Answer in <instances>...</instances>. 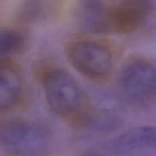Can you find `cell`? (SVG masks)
I'll use <instances>...</instances> for the list:
<instances>
[{"label":"cell","mask_w":156,"mask_h":156,"mask_svg":"<svg viewBox=\"0 0 156 156\" xmlns=\"http://www.w3.org/2000/svg\"><path fill=\"white\" fill-rule=\"evenodd\" d=\"M82 156H109V155H105V154L98 153V152H91V153L85 154V155Z\"/></svg>","instance_id":"10"},{"label":"cell","mask_w":156,"mask_h":156,"mask_svg":"<svg viewBox=\"0 0 156 156\" xmlns=\"http://www.w3.org/2000/svg\"><path fill=\"white\" fill-rule=\"evenodd\" d=\"M28 37L21 30L14 28L0 30V59L23 53L28 47Z\"/></svg>","instance_id":"8"},{"label":"cell","mask_w":156,"mask_h":156,"mask_svg":"<svg viewBox=\"0 0 156 156\" xmlns=\"http://www.w3.org/2000/svg\"><path fill=\"white\" fill-rule=\"evenodd\" d=\"M66 55L72 66L93 81L108 79L114 67V56L105 42L92 38H76L67 44Z\"/></svg>","instance_id":"3"},{"label":"cell","mask_w":156,"mask_h":156,"mask_svg":"<svg viewBox=\"0 0 156 156\" xmlns=\"http://www.w3.org/2000/svg\"><path fill=\"white\" fill-rule=\"evenodd\" d=\"M24 90L21 68L10 59H0V111L13 108Z\"/></svg>","instance_id":"7"},{"label":"cell","mask_w":156,"mask_h":156,"mask_svg":"<svg viewBox=\"0 0 156 156\" xmlns=\"http://www.w3.org/2000/svg\"><path fill=\"white\" fill-rule=\"evenodd\" d=\"M156 12L149 0L85 1L76 9V19L82 30L101 34H129L145 27Z\"/></svg>","instance_id":"1"},{"label":"cell","mask_w":156,"mask_h":156,"mask_svg":"<svg viewBox=\"0 0 156 156\" xmlns=\"http://www.w3.org/2000/svg\"><path fill=\"white\" fill-rule=\"evenodd\" d=\"M41 85L49 108L58 117L76 127L89 126L94 110L89 97L66 70L50 68L41 79Z\"/></svg>","instance_id":"2"},{"label":"cell","mask_w":156,"mask_h":156,"mask_svg":"<svg viewBox=\"0 0 156 156\" xmlns=\"http://www.w3.org/2000/svg\"><path fill=\"white\" fill-rule=\"evenodd\" d=\"M50 143L48 129L36 122L10 120L0 124V146L12 155H41Z\"/></svg>","instance_id":"4"},{"label":"cell","mask_w":156,"mask_h":156,"mask_svg":"<svg viewBox=\"0 0 156 156\" xmlns=\"http://www.w3.org/2000/svg\"><path fill=\"white\" fill-rule=\"evenodd\" d=\"M105 149L113 154H125L144 149L156 152V126L144 125L129 129L110 141Z\"/></svg>","instance_id":"6"},{"label":"cell","mask_w":156,"mask_h":156,"mask_svg":"<svg viewBox=\"0 0 156 156\" xmlns=\"http://www.w3.org/2000/svg\"><path fill=\"white\" fill-rule=\"evenodd\" d=\"M120 86L129 101L144 104L156 95V65L139 58L130 61L122 69Z\"/></svg>","instance_id":"5"},{"label":"cell","mask_w":156,"mask_h":156,"mask_svg":"<svg viewBox=\"0 0 156 156\" xmlns=\"http://www.w3.org/2000/svg\"><path fill=\"white\" fill-rule=\"evenodd\" d=\"M56 6V4L53 2H27L21 9V18L27 22H42L54 15Z\"/></svg>","instance_id":"9"}]
</instances>
